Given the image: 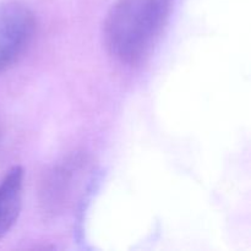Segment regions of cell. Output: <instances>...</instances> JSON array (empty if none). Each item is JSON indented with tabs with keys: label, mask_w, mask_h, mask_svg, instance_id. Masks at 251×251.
Returning <instances> with one entry per match:
<instances>
[{
	"label": "cell",
	"mask_w": 251,
	"mask_h": 251,
	"mask_svg": "<svg viewBox=\"0 0 251 251\" xmlns=\"http://www.w3.org/2000/svg\"><path fill=\"white\" fill-rule=\"evenodd\" d=\"M24 178V169L15 166L0 180V239L12 229L21 213Z\"/></svg>",
	"instance_id": "cell-3"
},
{
	"label": "cell",
	"mask_w": 251,
	"mask_h": 251,
	"mask_svg": "<svg viewBox=\"0 0 251 251\" xmlns=\"http://www.w3.org/2000/svg\"><path fill=\"white\" fill-rule=\"evenodd\" d=\"M37 22L33 11L19 0L0 1V74L14 68L33 42Z\"/></svg>",
	"instance_id": "cell-2"
},
{
	"label": "cell",
	"mask_w": 251,
	"mask_h": 251,
	"mask_svg": "<svg viewBox=\"0 0 251 251\" xmlns=\"http://www.w3.org/2000/svg\"><path fill=\"white\" fill-rule=\"evenodd\" d=\"M171 9L172 0H117L103 25L110 55L124 65L144 61L161 38Z\"/></svg>",
	"instance_id": "cell-1"
}]
</instances>
